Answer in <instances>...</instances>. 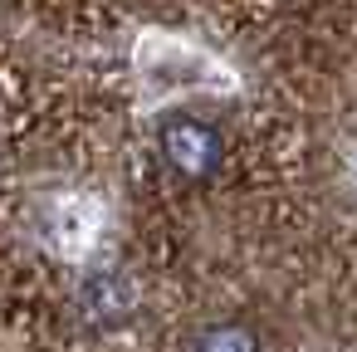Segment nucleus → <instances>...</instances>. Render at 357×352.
I'll return each mask as SVG.
<instances>
[{"mask_svg": "<svg viewBox=\"0 0 357 352\" xmlns=\"http://www.w3.org/2000/svg\"><path fill=\"white\" fill-rule=\"evenodd\" d=\"M162 157L186 181H206L220 167V137H215V128H206L196 118H172L162 128Z\"/></svg>", "mask_w": 357, "mask_h": 352, "instance_id": "1", "label": "nucleus"}, {"mask_svg": "<svg viewBox=\"0 0 357 352\" xmlns=\"http://www.w3.org/2000/svg\"><path fill=\"white\" fill-rule=\"evenodd\" d=\"M191 352H259V337L240 323H220V328H206Z\"/></svg>", "mask_w": 357, "mask_h": 352, "instance_id": "2", "label": "nucleus"}]
</instances>
